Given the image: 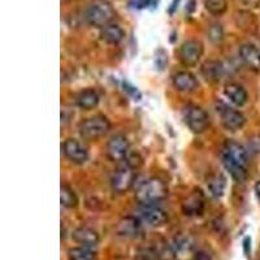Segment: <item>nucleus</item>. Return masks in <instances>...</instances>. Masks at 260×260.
<instances>
[{
  "instance_id": "obj_1",
  "label": "nucleus",
  "mask_w": 260,
  "mask_h": 260,
  "mask_svg": "<svg viewBox=\"0 0 260 260\" xmlns=\"http://www.w3.org/2000/svg\"><path fill=\"white\" fill-rule=\"evenodd\" d=\"M221 160L225 169L237 181L246 177L248 167V154L246 148L234 141H226L221 150Z\"/></svg>"
},
{
  "instance_id": "obj_2",
  "label": "nucleus",
  "mask_w": 260,
  "mask_h": 260,
  "mask_svg": "<svg viewBox=\"0 0 260 260\" xmlns=\"http://www.w3.org/2000/svg\"><path fill=\"white\" fill-rule=\"evenodd\" d=\"M168 194L166 182L157 177H151L143 181L136 190V199L142 204H156L161 202Z\"/></svg>"
},
{
  "instance_id": "obj_3",
  "label": "nucleus",
  "mask_w": 260,
  "mask_h": 260,
  "mask_svg": "<svg viewBox=\"0 0 260 260\" xmlns=\"http://www.w3.org/2000/svg\"><path fill=\"white\" fill-rule=\"evenodd\" d=\"M116 11L108 0H92L85 11V20L94 27L103 29L115 18Z\"/></svg>"
},
{
  "instance_id": "obj_4",
  "label": "nucleus",
  "mask_w": 260,
  "mask_h": 260,
  "mask_svg": "<svg viewBox=\"0 0 260 260\" xmlns=\"http://www.w3.org/2000/svg\"><path fill=\"white\" fill-rule=\"evenodd\" d=\"M111 129L110 120L103 115L85 118L78 126L80 134L86 141H96L106 136Z\"/></svg>"
},
{
  "instance_id": "obj_5",
  "label": "nucleus",
  "mask_w": 260,
  "mask_h": 260,
  "mask_svg": "<svg viewBox=\"0 0 260 260\" xmlns=\"http://www.w3.org/2000/svg\"><path fill=\"white\" fill-rule=\"evenodd\" d=\"M182 116L183 120H185V122H186V125L192 133L201 134L206 132L208 126H210L208 113L198 106H194V104L186 106L183 108Z\"/></svg>"
},
{
  "instance_id": "obj_6",
  "label": "nucleus",
  "mask_w": 260,
  "mask_h": 260,
  "mask_svg": "<svg viewBox=\"0 0 260 260\" xmlns=\"http://www.w3.org/2000/svg\"><path fill=\"white\" fill-rule=\"evenodd\" d=\"M134 182H136V172L132 167L126 166L120 167L116 169L111 176V189L115 194H125L133 187Z\"/></svg>"
},
{
  "instance_id": "obj_7",
  "label": "nucleus",
  "mask_w": 260,
  "mask_h": 260,
  "mask_svg": "<svg viewBox=\"0 0 260 260\" xmlns=\"http://www.w3.org/2000/svg\"><path fill=\"white\" fill-rule=\"evenodd\" d=\"M203 43L198 39H189L183 42L178 50V59L185 67H194L203 56Z\"/></svg>"
},
{
  "instance_id": "obj_8",
  "label": "nucleus",
  "mask_w": 260,
  "mask_h": 260,
  "mask_svg": "<svg viewBox=\"0 0 260 260\" xmlns=\"http://www.w3.org/2000/svg\"><path fill=\"white\" fill-rule=\"evenodd\" d=\"M62 154L69 161L77 166H82L89 159V150L83 143L74 138H68L61 146Z\"/></svg>"
},
{
  "instance_id": "obj_9",
  "label": "nucleus",
  "mask_w": 260,
  "mask_h": 260,
  "mask_svg": "<svg viewBox=\"0 0 260 260\" xmlns=\"http://www.w3.org/2000/svg\"><path fill=\"white\" fill-rule=\"evenodd\" d=\"M106 152L108 159L112 161L117 162L126 160L127 155L130 154L129 141L122 134H116V136L111 137L110 141L107 142Z\"/></svg>"
},
{
  "instance_id": "obj_10",
  "label": "nucleus",
  "mask_w": 260,
  "mask_h": 260,
  "mask_svg": "<svg viewBox=\"0 0 260 260\" xmlns=\"http://www.w3.org/2000/svg\"><path fill=\"white\" fill-rule=\"evenodd\" d=\"M220 112V120H221V125L229 132H236L240 130L241 127L245 125L246 117L241 111L234 110L232 107L224 106Z\"/></svg>"
},
{
  "instance_id": "obj_11",
  "label": "nucleus",
  "mask_w": 260,
  "mask_h": 260,
  "mask_svg": "<svg viewBox=\"0 0 260 260\" xmlns=\"http://www.w3.org/2000/svg\"><path fill=\"white\" fill-rule=\"evenodd\" d=\"M204 206H206V201H204L203 194L199 190H195L183 199L182 203H181V210L185 216L197 217V216H201L203 213Z\"/></svg>"
},
{
  "instance_id": "obj_12",
  "label": "nucleus",
  "mask_w": 260,
  "mask_h": 260,
  "mask_svg": "<svg viewBox=\"0 0 260 260\" xmlns=\"http://www.w3.org/2000/svg\"><path fill=\"white\" fill-rule=\"evenodd\" d=\"M115 232L122 238H138L142 233V224L134 216H125L117 222Z\"/></svg>"
},
{
  "instance_id": "obj_13",
  "label": "nucleus",
  "mask_w": 260,
  "mask_h": 260,
  "mask_svg": "<svg viewBox=\"0 0 260 260\" xmlns=\"http://www.w3.org/2000/svg\"><path fill=\"white\" fill-rule=\"evenodd\" d=\"M139 213H141V219L150 226H161L168 221V215L166 211L157 207L156 204L142 206Z\"/></svg>"
},
{
  "instance_id": "obj_14",
  "label": "nucleus",
  "mask_w": 260,
  "mask_h": 260,
  "mask_svg": "<svg viewBox=\"0 0 260 260\" xmlns=\"http://www.w3.org/2000/svg\"><path fill=\"white\" fill-rule=\"evenodd\" d=\"M240 57L243 64L251 71H260V50L251 43H245L240 47Z\"/></svg>"
},
{
  "instance_id": "obj_15",
  "label": "nucleus",
  "mask_w": 260,
  "mask_h": 260,
  "mask_svg": "<svg viewBox=\"0 0 260 260\" xmlns=\"http://www.w3.org/2000/svg\"><path fill=\"white\" fill-rule=\"evenodd\" d=\"M198 80L191 72H178L173 77V86H175L177 91L192 92L194 90L198 89Z\"/></svg>"
},
{
  "instance_id": "obj_16",
  "label": "nucleus",
  "mask_w": 260,
  "mask_h": 260,
  "mask_svg": "<svg viewBox=\"0 0 260 260\" xmlns=\"http://www.w3.org/2000/svg\"><path fill=\"white\" fill-rule=\"evenodd\" d=\"M224 94L228 98V101L237 107L245 106L248 99L247 91L245 90V87L236 82L226 83L224 89Z\"/></svg>"
},
{
  "instance_id": "obj_17",
  "label": "nucleus",
  "mask_w": 260,
  "mask_h": 260,
  "mask_svg": "<svg viewBox=\"0 0 260 260\" xmlns=\"http://www.w3.org/2000/svg\"><path fill=\"white\" fill-rule=\"evenodd\" d=\"M72 238L77 243L82 246H87V247H94L99 243V234L96 231L87 226H81L74 229Z\"/></svg>"
},
{
  "instance_id": "obj_18",
  "label": "nucleus",
  "mask_w": 260,
  "mask_h": 260,
  "mask_svg": "<svg viewBox=\"0 0 260 260\" xmlns=\"http://www.w3.org/2000/svg\"><path fill=\"white\" fill-rule=\"evenodd\" d=\"M101 37L108 45H118L125 38V31L120 25L111 22L102 29Z\"/></svg>"
},
{
  "instance_id": "obj_19",
  "label": "nucleus",
  "mask_w": 260,
  "mask_h": 260,
  "mask_svg": "<svg viewBox=\"0 0 260 260\" xmlns=\"http://www.w3.org/2000/svg\"><path fill=\"white\" fill-rule=\"evenodd\" d=\"M224 73V68H222L221 62L217 60H210V61L204 62L202 67V74L208 82H219Z\"/></svg>"
},
{
  "instance_id": "obj_20",
  "label": "nucleus",
  "mask_w": 260,
  "mask_h": 260,
  "mask_svg": "<svg viewBox=\"0 0 260 260\" xmlns=\"http://www.w3.org/2000/svg\"><path fill=\"white\" fill-rule=\"evenodd\" d=\"M76 103L81 110H94L95 107L99 104V94L94 89H86L77 95Z\"/></svg>"
},
{
  "instance_id": "obj_21",
  "label": "nucleus",
  "mask_w": 260,
  "mask_h": 260,
  "mask_svg": "<svg viewBox=\"0 0 260 260\" xmlns=\"http://www.w3.org/2000/svg\"><path fill=\"white\" fill-rule=\"evenodd\" d=\"M96 259V252L92 250V247L87 246H78V247H72L68 250V260H95Z\"/></svg>"
},
{
  "instance_id": "obj_22",
  "label": "nucleus",
  "mask_w": 260,
  "mask_h": 260,
  "mask_svg": "<svg viewBox=\"0 0 260 260\" xmlns=\"http://www.w3.org/2000/svg\"><path fill=\"white\" fill-rule=\"evenodd\" d=\"M60 191H61L60 192V201H61L62 207L65 208L77 207L78 198L71 186H68V185H61Z\"/></svg>"
},
{
  "instance_id": "obj_23",
  "label": "nucleus",
  "mask_w": 260,
  "mask_h": 260,
  "mask_svg": "<svg viewBox=\"0 0 260 260\" xmlns=\"http://www.w3.org/2000/svg\"><path fill=\"white\" fill-rule=\"evenodd\" d=\"M208 190L213 197H221L225 191V186H226V180L222 177L221 175H215L208 180L207 182Z\"/></svg>"
},
{
  "instance_id": "obj_24",
  "label": "nucleus",
  "mask_w": 260,
  "mask_h": 260,
  "mask_svg": "<svg viewBox=\"0 0 260 260\" xmlns=\"http://www.w3.org/2000/svg\"><path fill=\"white\" fill-rule=\"evenodd\" d=\"M204 7L211 15L221 16L226 12L228 0H204Z\"/></svg>"
},
{
  "instance_id": "obj_25",
  "label": "nucleus",
  "mask_w": 260,
  "mask_h": 260,
  "mask_svg": "<svg viewBox=\"0 0 260 260\" xmlns=\"http://www.w3.org/2000/svg\"><path fill=\"white\" fill-rule=\"evenodd\" d=\"M207 38L213 45H220L224 41V29H222L221 25L217 24V22L211 24L207 29Z\"/></svg>"
},
{
  "instance_id": "obj_26",
  "label": "nucleus",
  "mask_w": 260,
  "mask_h": 260,
  "mask_svg": "<svg viewBox=\"0 0 260 260\" xmlns=\"http://www.w3.org/2000/svg\"><path fill=\"white\" fill-rule=\"evenodd\" d=\"M155 0H136L134 6L136 8H148L150 6H154Z\"/></svg>"
},
{
  "instance_id": "obj_27",
  "label": "nucleus",
  "mask_w": 260,
  "mask_h": 260,
  "mask_svg": "<svg viewBox=\"0 0 260 260\" xmlns=\"http://www.w3.org/2000/svg\"><path fill=\"white\" fill-rule=\"evenodd\" d=\"M192 260H212V257H211V255L207 251L201 250V251L195 252L194 256H192Z\"/></svg>"
},
{
  "instance_id": "obj_28",
  "label": "nucleus",
  "mask_w": 260,
  "mask_h": 260,
  "mask_svg": "<svg viewBox=\"0 0 260 260\" xmlns=\"http://www.w3.org/2000/svg\"><path fill=\"white\" fill-rule=\"evenodd\" d=\"M243 247H245L246 254H250V248H251V240H250V238H246V240L243 241Z\"/></svg>"
},
{
  "instance_id": "obj_29",
  "label": "nucleus",
  "mask_w": 260,
  "mask_h": 260,
  "mask_svg": "<svg viewBox=\"0 0 260 260\" xmlns=\"http://www.w3.org/2000/svg\"><path fill=\"white\" fill-rule=\"evenodd\" d=\"M178 4H180V0H173L171 4V8H169V15H173L176 11V8L178 7Z\"/></svg>"
},
{
  "instance_id": "obj_30",
  "label": "nucleus",
  "mask_w": 260,
  "mask_h": 260,
  "mask_svg": "<svg viewBox=\"0 0 260 260\" xmlns=\"http://www.w3.org/2000/svg\"><path fill=\"white\" fill-rule=\"evenodd\" d=\"M255 192H256V197L260 199V181H257L255 183Z\"/></svg>"
}]
</instances>
